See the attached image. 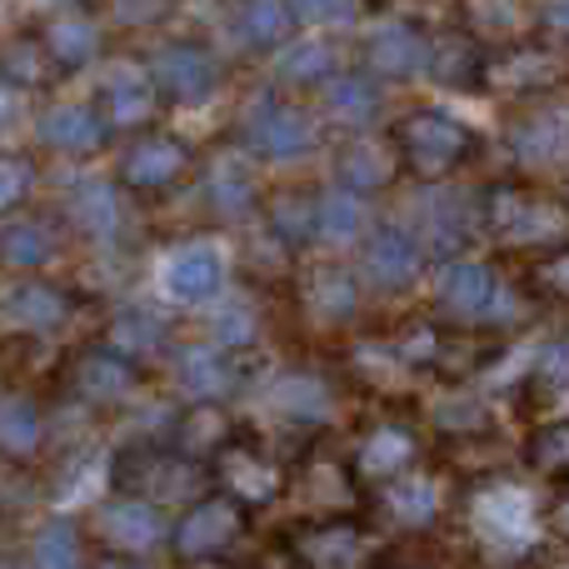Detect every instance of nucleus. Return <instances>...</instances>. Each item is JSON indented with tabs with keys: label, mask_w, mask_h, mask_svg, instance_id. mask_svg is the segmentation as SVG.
Masks as SVG:
<instances>
[{
	"label": "nucleus",
	"mask_w": 569,
	"mask_h": 569,
	"mask_svg": "<svg viewBox=\"0 0 569 569\" xmlns=\"http://www.w3.org/2000/svg\"><path fill=\"white\" fill-rule=\"evenodd\" d=\"M246 146L266 160H300L315 150V126L276 96H256L246 116Z\"/></svg>",
	"instance_id": "obj_1"
},
{
	"label": "nucleus",
	"mask_w": 569,
	"mask_h": 569,
	"mask_svg": "<svg viewBox=\"0 0 569 569\" xmlns=\"http://www.w3.org/2000/svg\"><path fill=\"white\" fill-rule=\"evenodd\" d=\"M475 535L505 555H525L535 545V500L520 485H495L475 500Z\"/></svg>",
	"instance_id": "obj_2"
},
{
	"label": "nucleus",
	"mask_w": 569,
	"mask_h": 569,
	"mask_svg": "<svg viewBox=\"0 0 569 569\" xmlns=\"http://www.w3.org/2000/svg\"><path fill=\"white\" fill-rule=\"evenodd\" d=\"M360 270L375 290H405V284H415V276H420V246H415L405 230L380 226L370 240H365Z\"/></svg>",
	"instance_id": "obj_3"
},
{
	"label": "nucleus",
	"mask_w": 569,
	"mask_h": 569,
	"mask_svg": "<svg viewBox=\"0 0 569 569\" xmlns=\"http://www.w3.org/2000/svg\"><path fill=\"white\" fill-rule=\"evenodd\" d=\"M220 270H226V256L210 240H190V246L170 250V260L160 266V284H166L170 300H206L216 295Z\"/></svg>",
	"instance_id": "obj_4"
},
{
	"label": "nucleus",
	"mask_w": 569,
	"mask_h": 569,
	"mask_svg": "<svg viewBox=\"0 0 569 569\" xmlns=\"http://www.w3.org/2000/svg\"><path fill=\"white\" fill-rule=\"evenodd\" d=\"M216 80H220L216 60L200 46H166L156 56V86L166 90V96H176L180 106H200V100L216 90Z\"/></svg>",
	"instance_id": "obj_5"
},
{
	"label": "nucleus",
	"mask_w": 569,
	"mask_h": 569,
	"mask_svg": "<svg viewBox=\"0 0 569 569\" xmlns=\"http://www.w3.org/2000/svg\"><path fill=\"white\" fill-rule=\"evenodd\" d=\"M490 220L505 240L515 246H540V240H555L565 236V210L550 206V200H530V196H500L490 206Z\"/></svg>",
	"instance_id": "obj_6"
},
{
	"label": "nucleus",
	"mask_w": 569,
	"mask_h": 569,
	"mask_svg": "<svg viewBox=\"0 0 569 569\" xmlns=\"http://www.w3.org/2000/svg\"><path fill=\"white\" fill-rule=\"evenodd\" d=\"M510 150L525 166H555L569 156V106H545L510 130Z\"/></svg>",
	"instance_id": "obj_7"
},
{
	"label": "nucleus",
	"mask_w": 569,
	"mask_h": 569,
	"mask_svg": "<svg viewBox=\"0 0 569 569\" xmlns=\"http://www.w3.org/2000/svg\"><path fill=\"white\" fill-rule=\"evenodd\" d=\"M465 130L455 126V120L445 116H415L410 126H405V150H410V160L425 170V176H440V170H450L455 160L465 156Z\"/></svg>",
	"instance_id": "obj_8"
},
{
	"label": "nucleus",
	"mask_w": 569,
	"mask_h": 569,
	"mask_svg": "<svg viewBox=\"0 0 569 569\" xmlns=\"http://www.w3.org/2000/svg\"><path fill=\"white\" fill-rule=\"evenodd\" d=\"M365 56H370V66L390 80L430 70V46H425V36L415 26H405V20H390V26L375 30L370 46H365Z\"/></svg>",
	"instance_id": "obj_9"
},
{
	"label": "nucleus",
	"mask_w": 569,
	"mask_h": 569,
	"mask_svg": "<svg viewBox=\"0 0 569 569\" xmlns=\"http://www.w3.org/2000/svg\"><path fill=\"white\" fill-rule=\"evenodd\" d=\"M100 96H106L116 126H136V120H146L156 110V86H150V76L136 60H116L106 70V80H100Z\"/></svg>",
	"instance_id": "obj_10"
},
{
	"label": "nucleus",
	"mask_w": 569,
	"mask_h": 569,
	"mask_svg": "<svg viewBox=\"0 0 569 569\" xmlns=\"http://www.w3.org/2000/svg\"><path fill=\"white\" fill-rule=\"evenodd\" d=\"M100 535H106L116 550L140 555V550H156L166 525H160V515L150 510V505L120 500V505H106V510H100Z\"/></svg>",
	"instance_id": "obj_11"
},
{
	"label": "nucleus",
	"mask_w": 569,
	"mask_h": 569,
	"mask_svg": "<svg viewBox=\"0 0 569 569\" xmlns=\"http://www.w3.org/2000/svg\"><path fill=\"white\" fill-rule=\"evenodd\" d=\"M100 136H106V126H100V116L90 106H50L46 116H40V140H46L50 150L80 156V150H96Z\"/></svg>",
	"instance_id": "obj_12"
},
{
	"label": "nucleus",
	"mask_w": 569,
	"mask_h": 569,
	"mask_svg": "<svg viewBox=\"0 0 569 569\" xmlns=\"http://www.w3.org/2000/svg\"><path fill=\"white\" fill-rule=\"evenodd\" d=\"M495 300V280L480 260H455L440 276V305L455 315H490Z\"/></svg>",
	"instance_id": "obj_13"
},
{
	"label": "nucleus",
	"mask_w": 569,
	"mask_h": 569,
	"mask_svg": "<svg viewBox=\"0 0 569 569\" xmlns=\"http://www.w3.org/2000/svg\"><path fill=\"white\" fill-rule=\"evenodd\" d=\"M230 535H236V510L226 500H210L180 520L176 540H180V555H216L230 545Z\"/></svg>",
	"instance_id": "obj_14"
},
{
	"label": "nucleus",
	"mask_w": 569,
	"mask_h": 569,
	"mask_svg": "<svg viewBox=\"0 0 569 569\" xmlns=\"http://www.w3.org/2000/svg\"><path fill=\"white\" fill-rule=\"evenodd\" d=\"M66 210H70V220H76L86 236H96V240H110L116 236V220H120V206H116V190L106 186V180H76V190H70V200H66Z\"/></svg>",
	"instance_id": "obj_15"
},
{
	"label": "nucleus",
	"mask_w": 569,
	"mask_h": 569,
	"mask_svg": "<svg viewBox=\"0 0 569 569\" xmlns=\"http://www.w3.org/2000/svg\"><path fill=\"white\" fill-rule=\"evenodd\" d=\"M315 230H320V240H330V246H350V240H360L365 200L355 196V190H345V186L325 190L320 206H315Z\"/></svg>",
	"instance_id": "obj_16"
},
{
	"label": "nucleus",
	"mask_w": 569,
	"mask_h": 569,
	"mask_svg": "<svg viewBox=\"0 0 569 569\" xmlns=\"http://www.w3.org/2000/svg\"><path fill=\"white\" fill-rule=\"evenodd\" d=\"M290 20H295L290 0H240L236 6L240 40H246V46H260V50L280 46V40L290 36Z\"/></svg>",
	"instance_id": "obj_17"
},
{
	"label": "nucleus",
	"mask_w": 569,
	"mask_h": 569,
	"mask_svg": "<svg viewBox=\"0 0 569 569\" xmlns=\"http://www.w3.org/2000/svg\"><path fill=\"white\" fill-rule=\"evenodd\" d=\"M160 345H166V320L156 310H120L110 325V355H120V360L156 355Z\"/></svg>",
	"instance_id": "obj_18"
},
{
	"label": "nucleus",
	"mask_w": 569,
	"mask_h": 569,
	"mask_svg": "<svg viewBox=\"0 0 569 569\" xmlns=\"http://www.w3.org/2000/svg\"><path fill=\"white\" fill-rule=\"evenodd\" d=\"M46 46H50V56L60 60L66 70H76V66H86L90 56H96V46H100V30H96V20L90 16H80V10H70V16H56L50 20V30H46Z\"/></svg>",
	"instance_id": "obj_19"
},
{
	"label": "nucleus",
	"mask_w": 569,
	"mask_h": 569,
	"mask_svg": "<svg viewBox=\"0 0 569 569\" xmlns=\"http://www.w3.org/2000/svg\"><path fill=\"white\" fill-rule=\"evenodd\" d=\"M186 170V150L176 140H146L126 156V180L130 186H170Z\"/></svg>",
	"instance_id": "obj_20"
},
{
	"label": "nucleus",
	"mask_w": 569,
	"mask_h": 569,
	"mask_svg": "<svg viewBox=\"0 0 569 569\" xmlns=\"http://www.w3.org/2000/svg\"><path fill=\"white\" fill-rule=\"evenodd\" d=\"M76 385L90 395V400L116 405V400H126V395L136 390V375H130V365L120 360V355H90V360H80Z\"/></svg>",
	"instance_id": "obj_21"
},
{
	"label": "nucleus",
	"mask_w": 569,
	"mask_h": 569,
	"mask_svg": "<svg viewBox=\"0 0 569 569\" xmlns=\"http://www.w3.org/2000/svg\"><path fill=\"white\" fill-rule=\"evenodd\" d=\"M6 315L16 325H26V330H50V325H60V315H66V295L50 290V284H16V290L6 295Z\"/></svg>",
	"instance_id": "obj_22"
},
{
	"label": "nucleus",
	"mask_w": 569,
	"mask_h": 569,
	"mask_svg": "<svg viewBox=\"0 0 569 569\" xmlns=\"http://www.w3.org/2000/svg\"><path fill=\"white\" fill-rule=\"evenodd\" d=\"M325 110H330L340 126H370L375 110H380V96L365 76H340L325 86Z\"/></svg>",
	"instance_id": "obj_23"
},
{
	"label": "nucleus",
	"mask_w": 569,
	"mask_h": 569,
	"mask_svg": "<svg viewBox=\"0 0 569 569\" xmlns=\"http://www.w3.org/2000/svg\"><path fill=\"white\" fill-rule=\"evenodd\" d=\"M40 445V410L20 395H0V450L30 455Z\"/></svg>",
	"instance_id": "obj_24"
},
{
	"label": "nucleus",
	"mask_w": 569,
	"mask_h": 569,
	"mask_svg": "<svg viewBox=\"0 0 569 569\" xmlns=\"http://www.w3.org/2000/svg\"><path fill=\"white\" fill-rule=\"evenodd\" d=\"M420 216H425V240H430L435 250H455L465 240V210L455 206L450 196H440V190H430V196L420 200Z\"/></svg>",
	"instance_id": "obj_25"
},
{
	"label": "nucleus",
	"mask_w": 569,
	"mask_h": 569,
	"mask_svg": "<svg viewBox=\"0 0 569 569\" xmlns=\"http://www.w3.org/2000/svg\"><path fill=\"white\" fill-rule=\"evenodd\" d=\"M30 560H36V569H86V560H80V540L66 520L40 525L36 545H30Z\"/></svg>",
	"instance_id": "obj_26"
},
{
	"label": "nucleus",
	"mask_w": 569,
	"mask_h": 569,
	"mask_svg": "<svg viewBox=\"0 0 569 569\" xmlns=\"http://www.w3.org/2000/svg\"><path fill=\"white\" fill-rule=\"evenodd\" d=\"M180 385H186L190 400H216L226 390V365H220V350L216 345H200L180 360Z\"/></svg>",
	"instance_id": "obj_27"
},
{
	"label": "nucleus",
	"mask_w": 569,
	"mask_h": 569,
	"mask_svg": "<svg viewBox=\"0 0 569 569\" xmlns=\"http://www.w3.org/2000/svg\"><path fill=\"white\" fill-rule=\"evenodd\" d=\"M430 70L445 86H475L480 80V56L460 36H445L440 46H430Z\"/></svg>",
	"instance_id": "obj_28"
},
{
	"label": "nucleus",
	"mask_w": 569,
	"mask_h": 569,
	"mask_svg": "<svg viewBox=\"0 0 569 569\" xmlns=\"http://www.w3.org/2000/svg\"><path fill=\"white\" fill-rule=\"evenodd\" d=\"M390 510H395V520H405V525H425L440 510V490H435V480H425V475H410V480L390 485Z\"/></svg>",
	"instance_id": "obj_29"
},
{
	"label": "nucleus",
	"mask_w": 569,
	"mask_h": 569,
	"mask_svg": "<svg viewBox=\"0 0 569 569\" xmlns=\"http://www.w3.org/2000/svg\"><path fill=\"white\" fill-rule=\"evenodd\" d=\"M310 305L320 320H350L355 315V284L345 270H320V276L310 280Z\"/></svg>",
	"instance_id": "obj_30"
},
{
	"label": "nucleus",
	"mask_w": 569,
	"mask_h": 569,
	"mask_svg": "<svg viewBox=\"0 0 569 569\" xmlns=\"http://www.w3.org/2000/svg\"><path fill=\"white\" fill-rule=\"evenodd\" d=\"M50 256V230L46 226H10L0 236V266L10 270H30Z\"/></svg>",
	"instance_id": "obj_31"
},
{
	"label": "nucleus",
	"mask_w": 569,
	"mask_h": 569,
	"mask_svg": "<svg viewBox=\"0 0 569 569\" xmlns=\"http://www.w3.org/2000/svg\"><path fill=\"white\" fill-rule=\"evenodd\" d=\"M210 196H216V206L226 210V216H236V210H246L250 200H256V180H250V170L240 166V160H220V166L210 170Z\"/></svg>",
	"instance_id": "obj_32"
},
{
	"label": "nucleus",
	"mask_w": 569,
	"mask_h": 569,
	"mask_svg": "<svg viewBox=\"0 0 569 569\" xmlns=\"http://www.w3.org/2000/svg\"><path fill=\"white\" fill-rule=\"evenodd\" d=\"M335 66V46H325V40H305V46H290L280 56V76L295 80V86H305V80H325Z\"/></svg>",
	"instance_id": "obj_33"
},
{
	"label": "nucleus",
	"mask_w": 569,
	"mask_h": 569,
	"mask_svg": "<svg viewBox=\"0 0 569 569\" xmlns=\"http://www.w3.org/2000/svg\"><path fill=\"white\" fill-rule=\"evenodd\" d=\"M340 180H345V190H355V196L385 186V156L370 150V146H350L340 156Z\"/></svg>",
	"instance_id": "obj_34"
},
{
	"label": "nucleus",
	"mask_w": 569,
	"mask_h": 569,
	"mask_svg": "<svg viewBox=\"0 0 569 569\" xmlns=\"http://www.w3.org/2000/svg\"><path fill=\"white\" fill-rule=\"evenodd\" d=\"M365 470L370 475H385V470H400L405 460H410V440H405L400 430H380V435H370V445H365Z\"/></svg>",
	"instance_id": "obj_35"
},
{
	"label": "nucleus",
	"mask_w": 569,
	"mask_h": 569,
	"mask_svg": "<svg viewBox=\"0 0 569 569\" xmlns=\"http://www.w3.org/2000/svg\"><path fill=\"white\" fill-rule=\"evenodd\" d=\"M0 70H6L16 86H40V76H46V66H40V46L36 40H10V46L0 50Z\"/></svg>",
	"instance_id": "obj_36"
},
{
	"label": "nucleus",
	"mask_w": 569,
	"mask_h": 569,
	"mask_svg": "<svg viewBox=\"0 0 569 569\" xmlns=\"http://www.w3.org/2000/svg\"><path fill=\"white\" fill-rule=\"evenodd\" d=\"M30 180H36V170L26 166L20 156H0V216L6 210H16L20 200L30 196Z\"/></svg>",
	"instance_id": "obj_37"
},
{
	"label": "nucleus",
	"mask_w": 569,
	"mask_h": 569,
	"mask_svg": "<svg viewBox=\"0 0 569 569\" xmlns=\"http://www.w3.org/2000/svg\"><path fill=\"white\" fill-rule=\"evenodd\" d=\"M166 10H170V0H110V16L120 26H156Z\"/></svg>",
	"instance_id": "obj_38"
},
{
	"label": "nucleus",
	"mask_w": 569,
	"mask_h": 569,
	"mask_svg": "<svg viewBox=\"0 0 569 569\" xmlns=\"http://www.w3.org/2000/svg\"><path fill=\"white\" fill-rule=\"evenodd\" d=\"M280 400H290L295 410H310V415H320V410H325V390H320V380H284V385H280Z\"/></svg>",
	"instance_id": "obj_39"
},
{
	"label": "nucleus",
	"mask_w": 569,
	"mask_h": 569,
	"mask_svg": "<svg viewBox=\"0 0 569 569\" xmlns=\"http://www.w3.org/2000/svg\"><path fill=\"white\" fill-rule=\"evenodd\" d=\"M276 220H280L284 236H305V230L315 226V210L305 206V200H280V206H276Z\"/></svg>",
	"instance_id": "obj_40"
},
{
	"label": "nucleus",
	"mask_w": 569,
	"mask_h": 569,
	"mask_svg": "<svg viewBox=\"0 0 569 569\" xmlns=\"http://www.w3.org/2000/svg\"><path fill=\"white\" fill-rule=\"evenodd\" d=\"M230 480H236L246 495H266V490H276V475H270L266 465H260V470H250V460H236V465H230Z\"/></svg>",
	"instance_id": "obj_41"
},
{
	"label": "nucleus",
	"mask_w": 569,
	"mask_h": 569,
	"mask_svg": "<svg viewBox=\"0 0 569 569\" xmlns=\"http://www.w3.org/2000/svg\"><path fill=\"white\" fill-rule=\"evenodd\" d=\"M290 10L300 20H335L350 10V0H290Z\"/></svg>",
	"instance_id": "obj_42"
},
{
	"label": "nucleus",
	"mask_w": 569,
	"mask_h": 569,
	"mask_svg": "<svg viewBox=\"0 0 569 569\" xmlns=\"http://www.w3.org/2000/svg\"><path fill=\"white\" fill-rule=\"evenodd\" d=\"M540 460L555 465V470H569V430H550L540 440Z\"/></svg>",
	"instance_id": "obj_43"
},
{
	"label": "nucleus",
	"mask_w": 569,
	"mask_h": 569,
	"mask_svg": "<svg viewBox=\"0 0 569 569\" xmlns=\"http://www.w3.org/2000/svg\"><path fill=\"white\" fill-rule=\"evenodd\" d=\"M515 66L520 70H505V80H515V86H520V80H550V56H520L515 60Z\"/></svg>",
	"instance_id": "obj_44"
},
{
	"label": "nucleus",
	"mask_w": 569,
	"mask_h": 569,
	"mask_svg": "<svg viewBox=\"0 0 569 569\" xmlns=\"http://www.w3.org/2000/svg\"><path fill=\"white\" fill-rule=\"evenodd\" d=\"M216 335H220L226 345H240V340L250 335V315H246V310H226V315L216 320Z\"/></svg>",
	"instance_id": "obj_45"
},
{
	"label": "nucleus",
	"mask_w": 569,
	"mask_h": 569,
	"mask_svg": "<svg viewBox=\"0 0 569 569\" xmlns=\"http://www.w3.org/2000/svg\"><path fill=\"white\" fill-rule=\"evenodd\" d=\"M540 370H545V380H565V375H569V340H560L550 355H545Z\"/></svg>",
	"instance_id": "obj_46"
},
{
	"label": "nucleus",
	"mask_w": 569,
	"mask_h": 569,
	"mask_svg": "<svg viewBox=\"0 0 569 569\" xmlns=\"http://www.w3.org/2000/svg\"><path fill=\"white\" fill-rule=\"evenodd\" d=\"M550 26L569 36V0H550Z\"/></svg>",
	"instance_id": "obj_47"
},
{
	"label": "nucleus",
	"mask_w": 569,
	"mask_h": 569,
	"mask_svg": "<svg viewBox=\"0 0 569 569\" xmlns=\"http://www.w3.org/2000/svg\"><path fill=\"white\" fill-rule=\"evenodd\" d=\"M545 276H550V284H560V290H569V256L555 260V266L545 270Z\"/></svg>",
	"instance_id": "obj_48"
},
{
	"label": "nucleus",
	"mask_w": 569,
	"mask_h": 569,
	"mask_svg": "<svg viewBox=\"0 0 569 569\" xmlns=\"http://www.w3.org/2000/svg\"><path fill=\"white\" fill-rule=\"evenodd\" d=\"M0 116H6V90H0Z\"/></svg>",
	"instance_id": "obj_49"
},
{
	"label": "nucleus",
	"mask_w": 569,
	"mask_h": 569,
	"mask_svg": "<svg viewBox=\"0 0 569 569\" xmlns=\"http://www.w3.org/2000/svg\"><path fill=\"white\" fill-rule=\"evenodd\" d=\"M565 525H569V505H565Z\"/></svg>",
	"instance_id": "obj_50"
},
{
	"label": "nucleus",
	"mask_w": 569,
	"mask_h": 569,
	"mask_svg": "<svg viewBox=\"0 0 569 569\" xmlns=\"http://www.w3.org/2000/svg\"><path fill=\"white\" fill-rule=\"evenodd\" d=\"M565 569H569V565H565Z\"/></svg>",
	"instance_id": "obj_51"
}]
</instances>
